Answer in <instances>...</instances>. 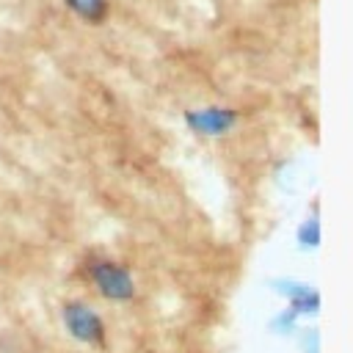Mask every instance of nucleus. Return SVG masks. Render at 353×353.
Returning <instances> with one entry per match:
<instances>
[{"instance_id":"f257e3e1","label":"nucleus","mask_w":353,"mask_h":353,"mask_svg":"<svg viewBox=\"0 0 353 353\" xmlns=\"http://www.w3.org/2000/svg\"><path fill=\"white\" fill-rule=\"evenodd\" d=\"M66 8L88 25H99L110 14V0H63Z\"/></svg>"}]
</instances>
